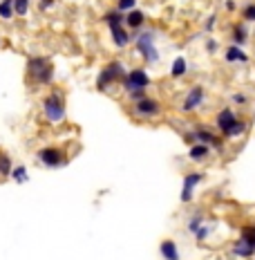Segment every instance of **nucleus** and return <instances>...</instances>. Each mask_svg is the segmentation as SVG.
<instances>
[{"instance_id": "1", "label": "nucleus", "mask_w": 255, "mask_h": 260, "mask_svg": "<svg viewBox=\"0 0 255 260\" xmlns=\"http://www.w3.org/2000/svg\"><path fill=\"white\" fill-rule=\"evenodd\" d=\"M27 76L36 85H49L54 81V65L45 56H32L27 61Z\"/></svg>"}, {"instance_id": "2", "label": "nucleus", "mask_w": 255, "mask_h": 260, "mask_svg": "<svg viewBox=\"0 0 255 260\" xmlns=\"http://www.w3.org/2000/svg\"><path fill=\"white\" fill-rule=\"evenodd\" d=\"M43 114L49 123H61L65 121V99L61 90H52L43 99Z\"/></svg>"}, {"instance_id": "3", "label": "nucleus", "mask_w": 255, "mask_h": 260, "mask_svg": "<svg viewBox=\"0 0 255 260\" xmlns=\"http://www.w3.org/2000/svg\"><path fill=\"white\" fill-rule=\"evenodd\" d=\"M217 130L224 135V137H239V135L246 130V123L237 121L235 112L231 108H224V110L217 114Z\"/></svg>"}, {"instance_id": "4", "label": "nucleus", "mask_w": 255, "mask_h": 260, "mask_svg": "<svg viewBox=\"0 0 255 260\" xmlns=\"http://www.w3.org/2000/svg\"><path fill=\"white\" fill-rule=\"evenodd\" d=\"M152 38H155L152 32H141V34L134 36V50L143 56L145 63H157L159 61V54H157V50H155Z\"/></svg>"}, {"instance_id": "5", "label": "nucleus", "mask_w": 255, "mask_h": 260, "mask_svg": "<svg viewBox=\"0 0 255 260\" xmlns=\"http://www.w3.org/2000/svg\"><path fill=\"white\" fill-rule=\"evenodd\" d=\"M121 83H123V88H126L128 95H132V92H145V88L150 85V76H148L145 70L137 67V70L126 72V76H123Z\"/></svg>"}, {"instance_id": "6", "label": "nucleus", "mask_w": 255, "mask_h": 260, "mask_svg": "<svg viewBox=\"0 0 255 260\" xmlns=\"http://www.w3.org/2000/svg\"><path fill=\"white\" fill-rule=\"evenodd\" d=\"M123 76H126L123 63H119V61H117V63H110V65H106L101 70V74H98V79H96V88H98V90H108L112 83L123 81Z\"/></svg>"}, {"instance_id": "7", "label": "nucleus", "mask_w": 255, "mask_h": 260, "mask_svg": "<svg viewBox=\"0 0 255 260\" xmlns=\"http://www.w3.org/2000/svg\"><path fill=\"white\" fill-rule=\"evenodd\" d=\"M132 112L141 119H152V117H159L161 114V106H159V101H155V99L143 97V99H139V101H134Z\"/></svg>"}, {"instance_id": "8", "label": "nucleus", "mask_w": 255, "mask_h": 260, "mask_svg": "<svg viewBox=\"0 0 255 260\" xmlns=\"http://www.w3.org/2000/svg\"><path fill=\"white\" fill-rule=\"evenodd\" d=\"M38 159L43 162L47 168H59V166H63L65 164V157H63V153H61V148H56V146H45V148H40L38 150Z\"/></svg>"}, {"instance_id": "9", "label": "nucleus", "mask_w": 255, "mask_h": 260, "mask_svg": "<svg viewBox=\"0 0 255 260\" xmlns=\"http://www.w3.org/2000/svg\"><path fill=\"white\" fill-rule=\"evenodd\" d=\"M204 180V173H188L184 178V189H181V202H188L192 197V191H195V186L199 184V182Z\"/></svg>"}, {"instance_id": "10", "label": "nucleus", "mask_w": 255, "mask_h": 260, "mask_svg": "<svg viewBox=\"0 0 255 260\" xmlns=\"http://www.w3.org/2000/svg\"><path fill=\"white\" fill-rule=\"evenodd\" d=\"M108 27H110L112 40H114V45H117V48H126V45L130 43V36H128L126 29H123L121 23H108Z\"/></svg>"}, {"instance_id": "11", "label": "nucleus", "mask_w": 255, "mask_h": 260, "mask_svg": "<svg viewBox=\"0 0 255 260\" xmlns=\"http://www.w3.org/2000/svg\"><path fill=\"white\" fill-rule=\"evenodd\" d=\"M201 101H204V90H201L199 85H195L192 90L186 95V101H184V112H190L195 110L197 106H201Z\"/></svg>"}, {"instance_id": "12", "label": "nucleus", "mask_w": 255, "mask_h": 260, "mask_svg": "<svg viewBox=\"0 0 255 260\" xmlns=\"http://www.w3.org/2000/svg\"><path fill=\"white\" fill-rule=\"evenodd\" d=\"M190 137L199 139V144H206V146H220V139H217L208 128H195L190 133Z\"/></svg>"}, {"instance_id": "13", "label": "nucleus", "mask_w": 255, "mask_h": 260, "mask_svg": "<svg viewBox=\"0 0 255 260\" xmlns=\"http://www.w3.org/2000/svg\"><path fill=\"white\" fill-rule=\"evenodd\" d=\"M224 56H226V63H246V61H248V56L244 54V52L239 50L237 45H231Z\"/></svg>"}, {"instance_id": "14", "label": "nucleus", "mask_w": 255, "mask_h": 260, "mask_svg": "<svg viewBox=\"0 0 255 260\" xmlns=\"http://www.w3.org/2000/svg\"><path fill=\"white\" fill-rule=\"evenodd\" d=\"M253 253H255V249L248 242H244L242 238H239V240L233 244V256H237V258H251Z\"/></svg>"}, {"instance_id": "15", "label": "nucleus", "mask_w": 255, "mask_h": 260, "mask_svg": "<svg viewBox=\"0 0 255 260\" xmlns=\"http://www.w3.org/2000/svg\"><path fill=\"white\" fill-rule=\"evenodd\" d=\"M161 256H164V260H179V251H177V244L173 240H164L159 247Z\"/></svg>"}, {"instance_id": "16", "label": "nucleus", "mask_w": 255, "mask_h": 260, "mask_svg": "<svg viewBox=\"0 0 255 260\" xmlns=\"http://www.w3.org/2000/svg\"><path fill=\"white\" fill-rule=\"evenodd\" d=\"M188 72V63H186L184 56H177L173 67H170V76H175V79H181V76Z\"/></svg>"}, {"instance_id": "17", "label": "nucleus", "mask_w": 255, "mask_h": 260, "mask_svg": "<svg viewBox=\"0 0 255 260\" xmlns=\"http://www.w3.org/2000/svg\"><path fill=\"white\" fill-rule=\"evenodd\" d=\"M143 20H145L143 12H139V9H132V12L128 14L126 23H128V25H130V27H132V29H141V27H143Z\"/></svg>"}, {"instance_id": "18", "label": "nucleus", "mask_w": 255, "mask_h": 260, "mask_svg": "<svg viewBox=\"0 0 255 260\" xmlns=\"http://www.w3.org/2000/svg\"><path fill=\"white\" fill-rule=\"evenodd\" d=\"M188 155H190V159H195V162H201V159L208 157V146L206 144H195V146L188 150Z\"/></svg>"}, {"instance_id": "19", "label": "nucleus", "mask_w": 255, "mask_h": 260, "mask_svg": "<svg viewBox=\"0 0 255 260\" xmlns=\"http://www.w3.org/2000/svg\"><path fill=\"white\" fill-rule=\"evenodd\" d=\"M246 38H248L246 27H244L242 23H237L235 27H233V43H235L237 48H239V45H244V43H246Z\"/></svg>"}, {"instance_id": "20", "label": "nucleus", "mask_w": 255, "mask_h": 260, "mask_svg": "<svg viewBox=\"0 0 255 260\" xmlns=\"http://www.w3.org/2000/svg\"><path fill=\"white\" fill-rule=\"evenodd\" d=\"M12 168H14L12 157H9L7 153H0V178H9Z\"/></svg>"}, {"instance_id": "21", "label": "nucleus", "mask_w": 255, "mask_h": 260, "mask_svg": "<svg viewBox=\"0 0 255 260\" xmlns=\"http://www.w3.org/2000/svg\"><path fill=\"white\" fill-rule=\"evenodd\" d=\"M9 178L14 182H18V184H25V182H27V166H14Z\"/></svg>"}, {"instance_id": "22", "label": "nucleus", "mask_w": 255, "mask_h": 260, "mask_svg": "<svg viewBox=\"0 0 255 260\" xmlns=\"http://www.w3.org/2000/svg\"><path fill=\"white\" fill-rule=\"evenodd\" d=\"M14 16V0H0V18L9 20Z\"/></svg>"}, {"instance_id": "23", "label": "nucleus", "mask_w": 255, "mask_h": 260, "mask_svg": "<svg viewBox=\"0 0 255 260\" xmlns=\"http://www.w3.org/2000/svg\"><path fill=\"white\" fill-rule=\"evenodd\" d=\"M29 0H14V16H27Z\"/></svg>"}, {"instance_id": "24", "label": "nucleus", "mask_w": 255, "mask_h": 260, "mask_svg": "<svg viewBox=\"0 0 255 260\" xmlns=\"http://www.w3.org/2000/svg\"><path fill=\"white\" fill-rule=\"evenodd\" d=\"M239 238H242L244 242H248L255 249V227H244L242 233H239Z\"/></svg>"}, {"instance_id": "25", "label": "nucleus", "mask_w": 255, "mask_h": 260, "mask_svg": "<svg viewBox=\"0 0 255 260\" xmlns=\"http://www.w3.org/2000/svg\"><path fill=\"white\" fill-rule=\"evenodd\" d=\"M242 18L246 20V23H255V5H246V7H244Z\"/></svg>"}, {"instance_id": "26", "label": "nucleus", "mask_w": 255, "mask_h": 260, "mask_svg": "<svg viewBox=\"0 0 255 260\" xmlns=\"http://www.w3.org/2000/svg\"><path fill=\"white\" fill-rule=\"evenodd\" d=\"M134 5H137V0H117L119 12H130V9H134Z\"/></svg>"}, {"instance_id": "27", "label": "nucleus", "mask_w": 255, "mask_h": 260, "mask_svg": "<svg viewBox=\"0 0 255 260\" xmlns=\"http://www.w3.org/2000/svg\"><path fill=\"white\" fill-rule=\"evenodd\" d=\"M201 222H204V218L195 215V218H192V220H190V225H188V229H190V231H197V229H199V227H201Z\"/></svg>"}, {"instance_id": "28", "label": "nucleus", "mask_w": 255, "mask_h": 260, "mask_svg": "<svg viewBox=\"0 0 255 260\" xmlns=\"http://www.w3.org/2000/svg\"><path fill=\"white\" fill-rule=\"evenodd\" d=\"M233 101H235V103H239V106H244V103H246L248 99L244 97V95H233Z\"/></svg>"}, {"instance_id": "29", "label": "nucleus", "mask_w": 255, "mask_h": 260, "mask_svg": "<svg viewBox=\"0 0 255 260\" xmlns=\"http://www.w3.org/2000/svg\"><path fill=\"white\" fill-rule=\"evenodd\" d=\"M206 50H208V52H215V50H217V40H213V38L208 40V43H206Z\"/></svg>"}, {"instance_id": "30", "label": "nucleus", "mask_w": 255, "mask_h": 260, "mask_svg": "<svg viewBox=\"0 0 255 260\" xmlns=\"http://www.w3.org/2000/svg\"><path fill=\"white\" fill-rule=\"evenodd\" d=\"M54 0H40V9H49Z\"/></svg>"}, {"instance_id": "31", "label": "nucleus", "mask_w": 255, "mask_h": 260, "mask_svg": "<svg viewBox=\"0 0 255 260\" xmlns=\"http://www.w3.org/2000/svg\"><path fill=\"white\" fill-rule=\"evenodd\" d=\"M213 27H215V16H211V18H208V23H206V29H208V32H211Z\"/></svg>"}, {"instance_id": "32", "label": "nucleus", "mask_w": 255, "mask_h": 260, "mask_svg": "<svg viewBox=\"0 0 255 260\" xmlns=\"http://www.w3.org/2000/svg\"><path fill=\"white\" fill-rule=\"evenodd\" d=\"M224 5H226V9H228V12H233V9H235V3H233V0H226V3H224Z\"/></svg>"}]
</instances>
